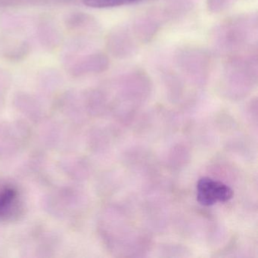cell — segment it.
I'll return each mask as SVG.
<instances>
[{"instance_id":"obj_1","label":"cell","mask_w":258,"mask_h":258,"mask_svg":"<svg viewBox=\"0 0 258 258\" xmlns=\"http://www.w3.org/2000/svg\"><path fill=\"white\" fill-rule=\"evenodd\" d=\"M233 191L223 182L209 177L201 178L197 184V200L204 206H211L217 202L230 200Z\"/></svg>"},{"instance_id":"obj_3","label":"cell","mask_w":258,"mask_h":258,"mask_svg":"<svg viewBox=\"0 0 258 258\" xmlns=\"http://www.w3.org/2000/svg\"><path fill=\"white\" fill-rule=\"evenodd\" d=\"M140 0H84V5L95 9L123 7L139 2Z\"/></svg>"},{"instance_id":"obj_2","label":"cell","mask_w":258,"mask_h":258,"mask_svg":"<svg viewBox=\"0 0 258 258\" xmlns=\"http://www.w3.org/2000/svg\"><path fill=\"white\" fill-rule=\"evenodd\" d=\"M18 194L13 188H7L0 192V217L11 215L17 202Z\"/></svg>"}]
</instances>
